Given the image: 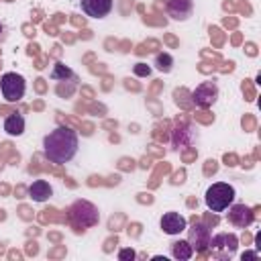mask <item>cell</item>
<instances>
[{
  "label": "cell",
  "instance_id": "cell-1",
  "mask_svg": "<svg viewBox=\"0 0 261 261\" xmlns=\"http://www.w3.org/2000/svg\"><path fill=\"white\" fill-rule=\"evenodd\" d=\"M77 147H80L77 133L69 126H57L55 130H51L43 139L45 157L51 163H57V165H63V163L71 161L77 153Z\"/></svg>",
  "mask_w": 261,
  "mask_h": 261
},
{
  "label": "cell",
  "instance_id": "cell-2",
  "mask_svg": "<svg viewBox=\"0 0 261 261\" xmlns=\"http://www.w3.org/2000/svg\"><path fill=\"white\" fill-rule=\"evenodd\" d=\"M234 188L226 181H216L206 190V206L212 212H222L234 202Z\"/></svg>",
  "mask_w": 261,
  "mask_h": 261
},
{
  "label": "cell",
  "instance_id": "cell-3",
  "mask_svg": "<svg viewBox=\"0 0 261 261\" xmlns=\"http://www.w3.org/2000/svg\"><path fill=\"white\" fill-rule=\"evenodd\" d=\"M0 90H2V96L6 102H18V100H22V96L27 92V82L20 73L6 71L0 77Z\"/></svg>",
  "mask_w": 261,
  "mask_h": 261
},
{
  "label": "cell",
  "instance_id": "cell-4",
  "mask_svg": "<svg viewBox=\"0 0 261 261\" xmlns=\"http://www.w3.org/2000/svg\"><path fill=\"white\" fill-rule=\"evenodd\" d=\"M69 220L75 226L82 224V230H84V226H92V224L98 222V210H96L94 204H90L86 200H77L69 208Z\"/></svg>",
  "mask_w": 261,
  "mask_h": 261
},
{
  "label": "cell",
  "instance_id": "cell-5",
  "mask_svg": "<svg viewBox=\"0 0 261 261\" xmlns=\"http://www.w3.org/2000/svg\"><path fill=\"white\" fill-rule=\"evenodd\" d=\"M216 98H218V88H216L214 82H204V84H200V86L194 90V94H192V102H194L196 106H200V108L212 106V104L216 102Z\"/></svg>",
  "mask_w": 261,
  "mask_h": 261
},
{
  "label": "cell",
  "instance_id": "cell-6",
  "mask_svg": "<svg viewBox=\"0 0 261 261\" xmlns=\"http://www.w3.org/2000/svg\"><path fill=\"white\" fill-rule=\"evenodd\" d=\"M80 6L90 18H104L110 14L114 0H80Z\"/></svg>",
  "mask_w": 261,
  "mask_h": 261
},
{
  "label": "cell",
  "instance_id": "cell-7",
  "mask_svg": "<svg viewBox=\"0 0 261 261\" xmlns=\"http://www.w3.org/2000/svg\"><path fill=\"white\" fill-rule=\"evenodd\" d=\"M228 208H230V210H228V222H232L234 226L245 228V226H249V224L253 222V218H255L253 210H251L249 206H245V204H230Z\"/></svg>",
  "mask_w": 261,
  "mask_h": 261
},
{
  "label": "cell",
  "instance_id": "cell-8",
  "mask_svg": "<svg viewBox=\"0 0 261 261\" xmlns=\"http://www.w3.org/2000/svg\"><path fill=\"white\" fill-rule=\"evenodd\" d=\"M159 224L165 234H179L181 230H186V218L179 212H165Z\"/></svg>",
  "mask_w": 261,
  "mask_h": 261
},
{
  "label": "cell",
  "instance_id": "cell-9",
  "mask_svg": "<svg viewBox=\"0 0 261 261\" xmlns=\"http://www.w3.org/2000/svg\"><path fill=\"white\" fill-rule=\"evenodd\" d=\"M192 10H194L192 0H169L167 4V12L175 20H188L192 16Z\"/></svg>",
  "mask_w": 261,
  "mask_h": 261
},
{
  "label": "cell",
  "instance_id": "cell-10",
  "mask_svg": "<svg viewBox=\"0 0 261 261\" xmlns=\"http://www.w3.org/2000/svg\"><path fill=\"white\" fill-rule=\"evenodd\" d=\"M53 196V188L49 181L45 179H35L31 186H29V198H33L35 202H45Z\"/></svg>",
  "mask_w": 261,
  "mask_h": 261
},
{
  "label": "cell",
  "instance_id": "cell-11",
  "mask_svg": "<svg viewBox=\"0 0 261 261\" xmlns=\"http://www.w3.org/2000/svg\"><path fill=\"white\" fill-rule=\"evenodd\" d=\"M210 243V237H208V228L204 224H194L190 228V245L192 249H204L206 245Z\"/></svg>",
  "mask_w": 261,
  "mask_h": 261
},
{
  "label": "cell",
  "instance_id": "cell-12",
  "mask_svg": "<svg viewBox=\"0 0 261 261\" xmlns=\"http://www.w3.org/2000/svg\"><path fill=\"white\" fill-rule=\"evenodd\" d=\"M4 130L10 135V137H20L24 133V116L18 114V112H12L10 116H6L4 120Z\"/></svg>",
  "mask_w": 261,
  "mask_h": 261
},
{
  "label": "cell",
  "instance_id": "cell-13",
  "mask_svg": "<svg viewBox=\"0 0 261 261\" xmlns=\"http://www.w3.org/2000/svg\"><path fill=\"white\" fill-rule=\"evenodd\" d=\"M237 237L234 234H228V232H220V234H216L208 245H212V247H224V249H228V253H232L234 249H237Z\"/></svg>",
  "mask_w": 261,
  "mask_h": 261
},
{
  "label": "cell",
  "instance_id": "cell-14",
  "mask_svg": "<svg viewBox=\"0 0 261 261\" xmlns=\"http://www.w3.org/2000/svg\"><path fill=\"white\" fill-rule=\"evenodd\" d=\"M171 253L175 259H190L194 249L188 241H175V243H171Z\"/></svg>",
  "mask_w": 261,
  "mask_h": 261
},
{
  "label": "cell",
  "instance_id": "cell-15",
  "mask_svg": "<svg viewBox=\"0 0 261 261\" xmlns=\"http://www.w3.org/2000/svg\"><path fill=\"white\" fill-rule=\"evenodd\" d=\"M155 67L163 73H169L171 67H173V57L169 53H157L155 55Z\"/></svg>",
  "mask_w": 261,
  "mask_h": 261
},
{
  "label": "cell",
  "instance_id": "cell-16",
  "mask_svg": "<svg viewBox=\"0 0 261 261\" xmlns=\"http://www.w3.org/2000/svg\"><path fill=\"white\" fill-rule=\"evenodd\" d=\"M67 77H73V71L69 67H65L63 63H55L53 69H51V80H67Z\"/></svg>",
  "mask_w": 261,
  "mask_h": 261
},
{
  "label": "cell",
  "instance_id": "cell-17",
  "mask_svg": "<svg viewBox=\"0 0 261 261\" xmlns=\"http://www.w3.org/2000/svg\"><path fill=\"white\" fill-rule=\"evenodd\" d=\"M133 257H135V251H133V249H122V251L118 253V259H122V261H124V259H133Z\"/></svg>",
  "mask_w": 261,
  "mask_h": 261
},
{
  "label": "cell",
  "instance_id": "cell-18",
  "mask_svg": "<svg viewBox=\"0 0 261 261\" xmlns=\"http://www.w3.org/2000/svg\"><path fill=\"white\" fill-rule=\"evenodd\" d=\"M149 71H151V69H149V67H145L143 63L135 65V73H137V75H149Z\"/></svg>",
  "mask_w": 261,
  "mask_h": 261
},
{
  "label": "cell",
  "instance_id": "cell-19",
  "mask_svg": "<svg viewBox=\"0 0 261 261\" xmlns=\"http://www.w3.org/2000/svg\"><path fill=\"white\" fill-rule=\"evenodd\" d=\"M245 126H247V128L253 126V120H251V118H243V128H245Z\"/></svg>",
  "mask_w": 261,
  "mask_h": 261
},
{
  "label": "cell",
  "instance_id": "cell-20",
  "mask_svg": "<svg viewBox=\"0 0 261 261\" xmlns=\"http://www.w3.org/2000/svg\"><path fill=\"white\" fill-rule=\"evenodd\" d=\"M4 216H6V214H4V210H0V220H4Z\"/></svg>",
  "mask_w": 261,
  "mask_h": 261
},
{
  "label": "cell",
  "instance_id": "cell-21",
  "mask_svg": "<svg viewBox=\"0 0 261 261\" xmlns=\"http://www.w3.org/2000/svg\"><path fill=\"white\" fill-rule=\"evenodd\" d=\"M2 31H4V27H2V24H0V35H2Z\"/></svg>",
  "mask_w": 261,
  "mask_h": 261
}]
</instances>
